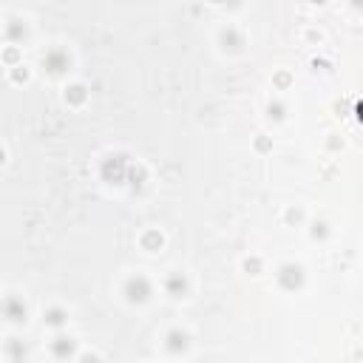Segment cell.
<instances>
[{
    "mask_svg": "<svg viewBox=\"0 0 363 363\" xmlns=\"http://www.w3.org/2000/svg\"><path fill=\"white\" fill-rule=\"evenodd\" d=\"M125 295H128V301L131 304L148 301V298H151V284H148V278H142V275L128 278V281H125Z\"/></svg>",
    "mask_w": 363,
    "mask_h": 363,
    "instance_id": "1",
    "label": "cell"
},
{
    "mask_svg": "<svg viewBox=\"0 0 363 363\" xmlns=\"http://www.w3.org/2000/svg\"><path fill=\"white\" fill-rule=\"evenodd\" d=\"M278 278H281V284L287 287V290H295V287H301V281H304L301 267H293V264L281 267V273H278Z\"/></svg>",
    "mask_w": 363,
    "mask_h": 363,
    "instance_id": "2",
    "label": "cell"
},
{
    "mask_svg": "<svg viewBox=\"0 0 363 363\" xmlns=\"http://www.w3.org/2000/svg\"><path fill=\"white\" fill-rule=\"evenodd\" d=\"M122 170H125V162H122V156H111V159L105 162V168H102V173H105V179L108 182H119L122 179Z\"/></svg>",
    "mask_w": 363,
    "mask_h": 363,
    "instance_id": "3",
    "label": "cell"
},
{
    "mask_svg": "<svg viewBox=\"0 0 363 363\" xmlns=\"http://www.w3.org/2000/svg\"><path fill=\"white\" fill-rule=\"evenodd\" d=\"M3 315L9 321H23L26 318V307L17 301V298H9V301L3 304Z\"/></svg>",
    "mask_w": 363,
    "mask_h": 363,
    "instance_id": "4",
    "label": "cell"
},
{
    "mask_svg": "<svg viewBox=\"0 0 363 363\" xmlns=\"http://www.w3.org/2000/svg\"><path fill=\"white\" fill-rule=\"evenodd\" d=\"M45 65H48L51 74H60V71L68 68V60H65V54H62V51H51L48 57H45Z\"/></svg>",
    "mask_w": 363,
    "mask_h": 363,
    "instance_id": "5",
    "label": "cell"
},
{
    "mask_svg": "<svg viewBox=\"0 0 363 363\" xmlns=\"http://www.w3.org/2000/svg\"><path fill=\"white\" fill-rule=\"evenodd\" d=\"M51 352L57 355V358H71V355H74V341H71V338H57L51 344Z\"/></svg>",
    "mask_w": 363,
    "mask_h": 363,
    "instance_id": "6",
    "label": "cell"
},
{
    "mask_svg": "<svg viewBox=\"0 0 363 363\" xmlns=\"http://www.w3.org/2000/svg\"><path fill=\"white\" fill-rule=\"evenodd\" d=\"M168 349H170V352H185V349H187V335H185V332L173 329V332L168 335Z\"/></svg>",
    "mask_w": 363,
    "mask_h": 363,
    "instance_id": "7",
    "label": "cell"
},
{
    "mask_svg": "<svg viewBox=\"0 0 363 363\" xmlns=\"http://www.w3.org/2000/svg\"><path fill=\"white\" fill-rule=\"evenodd\" d=\"M185 287H187V284H185V278H182V275H170V278H168V290L176 295V298L185 293Z\"/></svg>",
    "mask_w": 363,
    "mask_h": 363,
    "instance_id": "8",
    "label": "cell"
},
{
    "mask_svg": "<svg viewBox=\"0 0 363 363\" xmlns=\"http://www.w3.org/2000/svg\"><path fill=\"white\" fill-rule=\"evenodd\" d=\"M142 244H145L148 250H156V247H162V236H159L156 230L145 233V236H142Z\"/></svg>",
    "mask_w": 363,
    "mask_h": 363,
    "instance_id": "9",
    "label": "cell"
},
{
    "mask_svg": "<svg viewBox=\"0 0 363 363\" xmlns=\"http://www.w3.org/2000/svg\"><path fill=\"white\" fill-rule=\"evenodd\" d=\"M45 324H51V327H62V324H65V312H62V310H48V312H45Z\"/></svg>",
    "mask_w": 363,
    "mask_h": 363,
    "instance_id": "10",
    "label": "cell"
},
{
    "mask_svg": "<svg viewBox=\"0 0 363 363\" xmlns=\"http://www.w3.org/2000/svg\"><path fill=\"white\" fill-rule=\"evenodd\" d=\"M65 99H68V102H82V99H85V88H82V85H71V88L65 91Z\"/></svg>",
    "mask_w": 363,
    "mask_h": 363,
    "instance_id": "11",
    "label": "cell"
},
{
    "mask_svg": "<svg viewBox=\"0 0 363 363\" xmlns=\"http://www.w3.org/2000/svg\"><path fill=\"white\" fill-rule=\"evenodd\" d=\"M244 267H247L250 273H258V270H261V261H258V258H247V261H244Z\"/></svg>",
    "mask_w": 363,
    "mask_h": 363,
    "instance_id": "12",
    "label": "cell"
},
{
    "mask_svg": "<svg viewBox=\"0 0 363 363\" xmlns=\"http://www.w3.org/2000/svg\"><path fill=\"white\" fill-rule=\"evenodd\" d=\"M270 116L281 119V116H284V108H281V105H270Z\"/></svg>",
    "mask_w": 363,
    "mask_h": 363,
    "instance_id": "13",
    "label": "cell"
},
{
    "mask_svg": "<svg viewBox=\"0 0 363 363\" xmlns=\"http://www.w3.org/2000/svg\"><path fill=\"white\" fill-rule=\"evenodd\" d=\"M80 363H99V361H97V355H82Z\"/></svg>",
    "mask_w": 363,
    "mask_h": 363,
    "instance_id": "14",
    "label": "cell"
},
{
    "mask_svg": "<svg viewBox=\"0 0 363 363\" xmlns=\"http://www.w3.org/2000/svg\"><path fill=\"white\" fill-rule=\"evenodd\" d=\"M14 80H17V82L20 80H28V71L26 68H23V71H14Z\"/></svg>",
    "mask_w": 363,
    "mask_h": 363,
    "instance_id": "15",
    "label": "cell"
},
{
    "mask_svg": "<svg viewBox=\"0 0 363 363\" xmlns=\"http://www.w3.org/2000/svg\"><path fill=\"white\" fill-rule=\"evenodd\" d=\"M3 159H6V153H3V151H0V165H3Z\"/></svg>",
    "mask_w": 363,
    "mask_h": 363,
    "instance_id": "16",
    "label": "cell"
}]
</instances>
